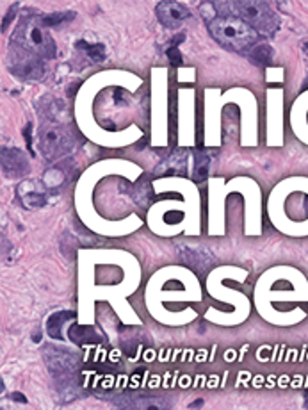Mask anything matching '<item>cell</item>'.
Segmentation results:
<instances>
[{
    "label": "cell",
    "mask_w": 308,
    "mask_h": 410,
    "mask_svg": "<svg viewBox=\"0 0 308 410\" xmlns=\"http://www.w3.org/2000/svg\"><path fill=\"white\" fill-rule=\"evenodd\" d=\"M16 260V252L13 248V244L5 239V235H2V262L4 264H13Z\"/></svg>",
    "instance_id": "cell-20"
},
{
    "label": "cell",
    "mask_w": 308,
    "mask_h": 410,
    "mask_svg": "<svg viewBox=\"0 0 308 410\" xmlns=\"http://www.w3.org/2000/svg\"><path fill=\"white\" fill-rule=\"evenodd\" d=\"M77 47L82 48V50H86V54H88L89 58L93 59L94 62H102L105 59V47L102 45V43H96V45H88L86 41H78Z\"/></svg>",
    "instance_id": "cell-19"
},
{
    "label": "cell",
    "mask_w": 308,
    "mask_h": 410,
    "mask_svg": "<svg viewBox=\"0 0 308 410\" xmlns=\"http://www.w3.org/2000/svg\"><path fill=\"white\" fill-rule=\"evenodd\" d=\"M157 18L166 29H178L183 21L189 18V9L182 2H175V0H164L159 2L157 5Z\"/></svg>",
    "instance_id": "cell-9"
},
{
    "label": "cell",
    "mask_w": 308,
    "mask_h": 410,
    "mask_svg": "<svg viewBox=\"0 0 308 410\" xmlns=\"http://www.w3.org/2000/svg\"><path fill=\"white\" fill-rule=\"evenodd\" d=\"M230 5L234 7L235 15L239 16L240 20L246 21L251 29H255L260 34H264V32L272 34L276 31V27L280 25L274 13H272L271 7L266 2L239 0V2H230Z\"/></svg>",
    "instance_id": "cell-3"
},
{
    "label": "cell",
    "mask_w": 308,
    "mask_h": 410,
    "mask_svg": "<svg viewBox=\"0 0 308 410\" xmlns=\"http://www.w3.org/2000/svg\"><path fill=\"white\" fill-rule=\"evenodd\" d=\"M177 252L178 257L183 260V264H187L196 271H207L214 264L212 254L201 244H180Z\"/></svg>",
    "instance_id": "cell-8"
},
{
    "label": "cell",
    "mask_w": 308,
    "mask_h": 410,
    "mask_svg": "<svg viewBox=\"0 0 308 410\" xmlns=\"http://www.w3.org/2000/svg\"><path fill=\"white\" fill-rule=\"evenodd\" d=\"M21 203L27 209H39L47 203V196L43 193H37V191H27L21 196Z\"/></svg>",
    "instance_id": "cell-18"
},
{
    "label": "cell",
    "mask_w": 308,
    "mask_h": 410,
    "mask_svg": "<svg viewBox=\"0 0 308 410\" xmlns=\"http://www.w3.org/2000/svg\"><path fill=\"white\" fill-rule=\"evenodd\" d=\"M43 357L47 362L48 371L54 374L55 384H57L59 390H72L73 389V382L72 376L77 371L78 358L75 353L68 351V350L54 348V346H47L43 350Z\"/></svg>",
    "instance_id": "cell-4"
},
{
    "label": "cell",
    "mask_w": 308,
    "mask_h": 410,
    "mask_svg": "<svg viewBox=\"0 0 308 410\" xmlns=\"http://www.w3.org/2000/svg\"><path fill=\"white\" fill-rule=\"evenodd\" d=\"M11 43L13 47L18 45V48L34 54L41 59H52L55 56V43L50 34L43 31L41 23H36L29 18H23L20 25L16 27Z\"/></svg>",
    "instance_id": "cell-2"
},
{
    "label": "cell",
    "mask_w": 308,
    "mask_h": 410,
    "mask_svg": "<svg viewBox=\"0 0 308 410\" xmlns=\"http://www.w3.org/2000/svg\"><path fill=\"white\" fill-rule=\"evenodd\" d=\"M303 88H305V89H308V80H305V84H303Z\"/></svg>",
    "instance_id": "cell-31"
},
{
    "label": "cell",
    "mask_w": 308,
    "mask_h": 410,
    "mask_svg": "<svg viewBox=\"0 0 308 410\" xmlns=\"http://www.w3.org/2000/svg\"><path fill=\"white\" fill-rule=\"evenodd\" d=\"M37 143L39 150L48 161L64 157L66 154L73 150V136L68 130L57 123L43 125L39 134H37Z\"/></svg>",
    "instance_id": "cell-5"
},
{
    "label": "cell",
    "mask_w": 308,
    "mask_h": 410,
    "mask_svg": "<svg viewBox=\"0 0 308 410\" xmlns=\"http://www.w3.org/2000/svg\"><path fill=\"white\" fill-rule=\"evenodd\" d=\"M183 39H185V34H183V32H180V34H177V36L173 38V41H171V47H177L178 43H180V41H183Z\"/></svg>",
    "instance_id": "cell-25"
},
{
    "label": "cell",
    "mask_w": 308,
    "mask_h": 410,
    "mask_svg": "<svg viewBox=\"0 0 308 410\" xmlns=\"http://www.w3.org/2000/svg\"><path fill=\"white\" fill-rule=\"evenodd\" d=\"M16 9H18V4H13V7H11L9 13L5 15L4 21H2V32H5V27H7V25H9V23H11V20H13V16H15Z\"/></svg>",
    "instance_id": "cell-22"
},
{
    "label": "cell",
    "mask_w": 308,
    "mask_h": 410,
    "mask_svg": "<svg viewBox=\"0 0 308 410\" xmlns=\"http://www.w3.org/2000/svg\"><path fill=\"white\" fill-rule=\"evenodd\" d=\"M75 13L72 11H66V13H52V15H45L39 18V23L43 27H61L66 21L73 20Z\"/></svg>",
    "instance_id": "cell-16"
},
{
    "label": "cell",
    "mask_w": 308,
    "mask_h": 410,
    "mask_svg": "<svg viewBox=\"0 0 308 410\" xmlns=\"http://www.w3.org/2000/svg\"><path fill=\"white\" fill-rule=\"evenodd\" d=\"M70 337L75 344H88V343H98L100 337L94 333L91 327H80V325H73L68 330Z\"/></svg>",
    "instance_id": "cell-13"
},
{
    "label": "cell",
    "mask_w": 308,
    "mask_h": 410,
    "mask_svg": "<svg viewBox=\"0 0 308 410\" xmlns=\"http://www.w3.org/2000/svg\"><path fill=\"white\" fill-rule=\"evenodd\" d=\"M185 172V152L177 150L157 166V175H178Z\"/></svg>",
    "instance_id": "cell-10"
},
{
    "label": "cell",
    "mask_w": 308,
    "mask_h": 410,
    "mask_svg": "<svg viewBox=\"0 0 308 410\" xmlns=\"http://www.w3.org/2000/svg\"><path fill=\"white\" fill-rule=\"evenodd\" d=\"M31 130H32V125L27 123L25 129H23V136H25V141H27V146L32 150V137H31Z\"/></svg>",
    "instance_id": "cell-23"
},
{
    "label": "cell",
    "mask_w": 308,
    "mask_h": 410,
    "mask_svg": "<svg viewBox=\"0 0 308 410\" xmlns=\"http://www.w3.org/2000/svg\"><path fill=\"white\" fill-rule=\"evenodd\" d=\"M166 56H167V59L171 61L173 66H178V64H182V54H180L178 47H169L166 50Z\"/></svg>",
    "instance_id": "cell-21"
},
{
    "label": "cell",
    "mask_w": 308,
    "mask_h": 410,
    "mask_svg": "<svg viewBox=\"0 0 308 410\" xmlns=\"http://www.w3.org/2000/svg\"><path fill=\"white\" fill-rule=\"evenodd\" d=\"M210 36L216 41L221 43L223 47L235 50V52H251V48L256 45L258 32L251 29L246 21H242L239 16L234 15H217L210 18L209 23Z\"/></svg>",
    "instance_id": "cell-1"
},
{
    "label": "cell",
    "mask_w": 308,
    "mask_h": 410,
    "mask_svg": "<svg viewBox=\"0 0 308 410\" xmlns=\"http://www.w3.org/2000/svg\"><path fill=\"white\" fill-rule=\"evenodd\" d=\"M127 410H169V405L162 398H141L130 407H127Z\"/></svg>",
    "instance_id": "cell-15"
},
{
    "label": "cell",
    "mask_w": 308,
    "mask_h": 410,
    "mask_svg": "<svg viewBox=\"0 0 308 410\" xmlns=\"http://www.w3.org/2000/svg\"><path fill=\"white\" fill-rule=\"evenodd\" d=\"M47 102H48V104H45V100H41V102H39V105H37V111H39V113H41V115L45 116V118H48V119L55 118V116H57L59 113L64 109V105H63V102H61V100L54 98V104L50 105V98L47 97Z\"/></svg>",
    "instance_id": "cell-17"
},
{
    "label": "cell",
    "mask_w": 308,
    "mask_h": 410,
    "mask_svg": "<svg viewBox=\"0 0 308 410\" xmlns=\"http://www.w3.org/2000/svg\"><path fill=\"white\" fill-rule=\"evenodd\" d=\"M32 341H34V343H39V341H41V333L39 332L34 333V335H32Z\"/></svg>",
    "instance_id": "cell-28"
},
{
    "label": "cell",
    "mask_w": 308,
    "mask_h": 410,
    "mask_svg": "<svg viewBox=\"0 0 308 410\" xmlns=\"http://www.w3.org/2000/svg\"><path fill=\"white\" fill-rule=\"evenodd\" d=\"M201 405H203V400H196L194 403H191V409H199Z\"/></svg>",
    "instance_id": "cell-27"
},
{
    "label": "cell",
    "mask_w": 308,
    "mask_h": 410,
    "mask_svg": "<svg viewBox=\"0 0 308 410\" xmlns=\"http://www.w3.org/2000/svg\"><path fill=\"white\" fill-rule=\"evenodd\" d=\"M75 317V312L73 311H61V312H55V314H52V316L48 317V323H47V330H48V335L52 339H57V341H63L64 335H63V325L66 321H70V319H73Z\"/></svg>",
    "instance_id": "cell-11"
},
{
    "label": "cell",
    "mask_w": 308,
    "mask_h": 410,
    "mask_svg": "<svg viewBox=\"0 0 308 410\" xmlns=\"http://www.w3.org/2000/svg\"><path fill=\"white\" fill-rule=\"evenodd\" d=\"M11 400L18 401V403H27V398L21 394V392H13V394H11Z\"/></svg>",
    "instance_id": "cell-24"
},
{
    "label": "cell",
    "mask_w": 308,
    "mask_h": 410,
    "mask_svg": "<svg viewBox=\"0 0 308 410\" xmlns=\"http://www.w3.org/2000/svg\"><path fill=\"white\" fill-rule=\"evenodd\" d=\"M248 56H250V61L253 64H256V66H266V64H269L272 61V48L267 43H256Z\"/></svg>",
    "instance_id": "cell-14"
},
{
    "label": "cell",
    "mask_w": 308,
    "mask_h": 410,
    "mask_svg": "<svg viewBox=\"0 0 308 410\" xmlns=\"http://www.w3.org/2000/svg\"><path fill=\"white\" fill-rule=\"evenodd\" d=\"M114 98H116V104L121 105V102H123V91L121 89H116L114 91Z\"/></svg>",
    "instance_id": "cell-26"
},
{
    "label": "cell",
    "mask_w": 308,
    "mask_h": 410,
    "mask_svg": "<svg viewBox=\"0 0 308 410\" xmlns=\"http://www.w3.org/2000/svg\"><path fill=\"white\" fill-rule=\"evenodd\" d=\"M303 50H305V54L308 56V43H305V45H303Z\"/></svg>",
    "instance_id": "cell-30"
},
{
    "label": "cell",
    "mask_w": 308,
    "mask_h": 410,
    "mask_svg": "<svg viewBox=\"0 0 308 410\" xmlns=\"http://www.w3.org/2000/svg\"><path fill=\"white\" fill-rule=\"evenodd\" d=\"M0 166L2 173L9 178H20L29 173V157L25 152L13 146H2L0 150Z\"/></svg>",
    "instance_id": "cell-7"
},
{
    "label": "cell",
    "mask_w": 308,
    "mask_h": 410,
    "mask_svg": "<svg viewBox=\"0 0 308 410\" xmlns=\"http://www.w3.org/2000/svg\"><path fill=\"white\" fill-rule=\"evenodd\" d=\"M7 68L16 78L21 80H39L45 73V62L34 54L13 47L7 58Z\"/></svg>",
    "instance_id": "cell-6"
},
{
    "label": "cell",
    "mask_w": 308,
    "mask_h": 410,
    "mask_svg": "<svg viewBox=\"0 0 308 410\" xmlns=\"http://www.w3.org/2000/svg\"><path fill=\"white\" fill-rule=\"evenodd\" d=\"M305 407H307V409H308V390H307V392H305Z\"/></svg>",
    "instance_id": "cell-29"
},
{
    "label": "cell",
    "mask_w": 308,
    "mask_h": 410,
    "mask_svg": "<svg viewBox=\"0 0 308 410\" xmlns=\"http://www.w3.org/2000/svg\"><path fill=\"white\" fill-rule=\"evenodd\" d=\"M210 168V156L207 154V150L198 148L194 150V170H193V178L194 182H203L209 175Z\"/></svg>",
    "instance_id": "cell-12"
}]
</instances>
